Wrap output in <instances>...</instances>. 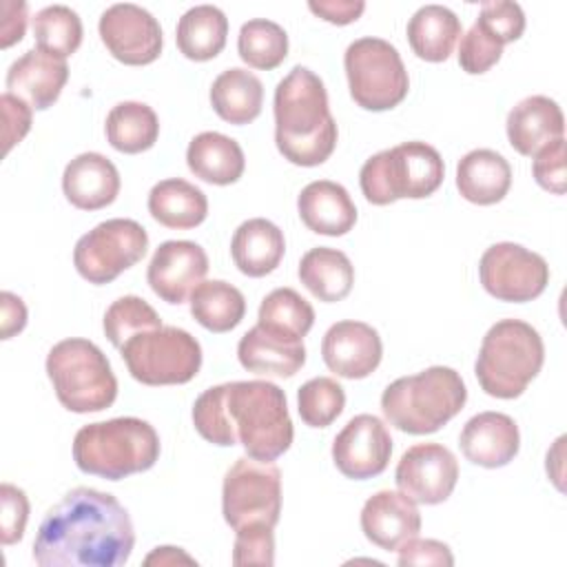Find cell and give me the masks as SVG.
Returning <instances> with one entry per match:
<instances>
[{"instance_id": "cell-1", "label": "cell", "mask_w": 567, "mask_h": 567, "mask_svg": "<svg viewBox=\"0 0 567 567\" xmlns=\"http://www.w3.org/2000/svg\"><path fill=\"white\" fill-rule=\"evenodd\" d=\"M133 545L126 507L109 492L75 487L44 514L33 560L40 567H120L131 558Z\"/></svg>"}, {"instance_id": "cell-2", "label": "cell", "mask_w": 567, "mask_h": 567, "mask_svg": "<svg viewBox=\"0 0 567 567\" xmlns=\"http://www.w3.org/2000/svg\"><path fill=\"white\" fill-rule=\"evenodd\" d=\"M199 436L219 447L241 443L246 456L275 461L292 445L286 394L270 381H230L204 390L193 405Z\"/></svg>"}, {"instance_id": "cell-3", "label": "cell", "mask_w": 567, "mask_h": 567, "mask_svg": "<svg viewBox=\"0 0 567 567\" xmlns=\"http://www.w3.org/2000/svg\"><path fill=\"white\" fill-rule=\"evenodd\" d=\"M275 144L297 166L323 164L337 146V122L330 115L323 80L308 66H292L275 89Z\"/></svg>"}, {"instance_id": "cell-4", "label": "cell", "mask_w": 567, "mask_h": 567, "mask_svg": "<svg viewBox=\"0 0 567 567\" xmlns=\"http://www.w3.org/2000/svg\"><path fill=\"white\" fill-rule=\"evenodd\" d=\"M159 458L155 427L137 416L89 423L73 439V461L84 474L120 481L146 472Z\"/></svg>"}, {"instance_id": "cell-5", "label": "cell", "mask_w": 567, "mask_h": 567, "mask_svg": "<svg viewBox=\"0 0 567 567\" xmlns=\"http://www.w3.org/2000/svg\"><path fill=\"white\" fill-rule=\"evenodd\" d=\"M467 401L461 374L447 365H432L399 377L381 394L385 421L408 434H432L452 421Z\"/></svg>"}, {"instance_id": "cell-6", "label": "cell", "mask_w": 567, "mask_h": 567, "mask_svg": "<svg viewBox=\"0 0 567 567\" xmlns=\"http://www.w3.org/2000/svg\"><path fill=\"white\" fill-rule=\"evenodd\" d=\"M543 361L538 330L520 319H501L485 332L474 372L485 394L516 399L536 379Z\"/></svg>"}, {"instance_id": "cell-7", "label": "cell", "mask_w": 567, "mask_h": 567, "mask_svg": "<svg viewBox=\"0 0 567 567\" xmlns=\"http://www.w3.org/2000/svg\"><path fill=\"white\" fill-rule=\"evenodd\" d=\"M443 175L439 151L412 140L368 157L359 171V186L370 204L388 206L396 199L430 197L443 184Z\"/></svg>"}, {"instance_id": "cell-8", "label": "cell", "mask_w": 567, "mask_h": 567, "mask_svg": "<svg viewBox=\"0 0 567 567\" xmlns=\"http://www.w3.org/2000/svg\"><path fill=\"white\" fill-rule=\"evenodd\" d=\"M47 374L58 401L75 414L102 412L117 396V379L106 354L89 339L58 341L47 354Z\"/></svg>"}, {"instance_id": "cell-9", "label": "cell", "mask_w": 567, "mask_h": 567, "mask_svg": "<svg viewBox=\"0 0 567 567\" xmlns=\"http://www.w3.org/2000/svg\"><path fill=\"white\" fill-rule=\"evenodd\" d=\"M120 352L128 374L144 385H182L202 368L199 341L177 326L133 334Z\"/></svg>"}, {"instance_id": "cell-10", "label": "cell", "mask_w": 567, "mask_h": 567, "mask_svg": "<svg viewBox=\"0 0 567 567\" xmlns=\"http://www.w3.org/2000/svg\"><path fill=\"white\" fill-rule=\"evenodd\" d=\"M343 69L352 100L365 111L399 106L410 89L401 53L383 38H359L343 55Z\"/></svg>"}, {"instance_id": "cell-11", "label": "cell", "mask_w": 567, "mask_h": 567, "mask_svg": "<svg viewBox=\"0 0 567 567\" xmlns=\"http://www.w3.org/2000/svg\"><path fill=\"white\" fill-rule=\"evenodd\" d=\"M224 520L237 532L252 523L275 527L281 514V472L272 461L239 456L221 485Z\"/></svg>"}, {"instance_id": "cell-12", "label": "cell", "mask_w": 567, "mask_h": 567, "mask_svg": "<svg viewBox=\"0 0 567 567\" xmlns=\"http://www.w3.org/2000/svg\"><path fill=\"white\" fill-rule=\"evenodd\" d=\"M148 250V235L135 219L113 217L82 235L73 248V266L95 286L111 284Z\"/></svg>"}, {"instance_id": "cell-13", "label": "cell", "mask_w": 567, "mask_h": 567, "mask_svg": "<svg viewBox=\"0 0 567 567\" xmlns=\"http://www.w3.org/2000/svg\"><path fill=\"white\" fill-rule=\"evenodd\" d=\"M478 277L498 301L525 303L547 288L549 266L538 252L514 241H501L481 255Z\"/></svg>"}, {"instance_id": "cell-14", "label": "cell", "mask_w": 567, "mask_h": 567, "mask_svg": "<svg viewBox=\"0 0 567 567\" xmlns=\"http://www.w3.org/2000/svg\"><path fill=\"white\" fill-rule=\"evenodd\" d=\"M100 38L109 53L128 66L151 64L162 53V27L144 7L120 2L100 16Z\"/></svg>"}, {"instance_id": "cell-15", "label": "cell", "mask_w": 567, "mask_h": 567, "mask_svg": "<svg viewBox=\"0 0 567 567\" xmlns=\"http://www.w3.org/2000/svg\"><path fill=\"white\" fill-rule=\"evenodd\" d=\"M458 481L456 456L441 443H419L403 452L394 483L414 503L439 505L450 498Z\"/></svg>"}, {"instance_id": "cell-16", "label": "cell", "mask_w": 567, "mask_h": 567, "mask_svg": "<svg viewBox=\"0 0 567 567\" xmlns=\"http://www.w3.org/2000/svg\"><path fill=\"white\" fill-rule=\"evenodd\" d=\"M392 456V436L374 414L352 416L332 441V461L346 478L379 476Z\"/></svg>"}, {"instance_id": "cell-17", "label": "cell", "mask_w": 567, "mask_h": 567, "mask_svg": "<svg viewBox=\"0 0 567 567\" xmlns=\"http://www.w3.org/2000/svg\"><path fill=\"white\" fill-rule=\"evenodd\" d=\"M208 272L206 250L188 239H171L157 246L146 268L151 290L166 303H184Z\"/></svg>"}, {"instance_id": "cell-18", "label": "cell", "mask_w": 567, "mask_h": 567, "mask_svg": "<svg viewBox=\"0 0 567 567\" xmlns=\"http://www.w3.org/2000/svg\"><path fill=\"white\" fill-rule=\"evenodd\" d=\"M321 357L330 372L343 379L370 377L383 357L379 332L363 321H337L321 341Z\"/></svg>"}, {"instance_id": "cell-19", "label": "cell", "mask_w": 567, "mask_h": 567, "mask_svg": "<svg viewBox=\"0 0 567 567\" xmlns=\"http://www.w3.org/2000/svg\"><path fill=\"white\" fill-rule=\"evenodd\" d=\"M363 536L385 549L396 551L405 540L421 532V512L403 492L381 489L372 494L361 509Z\"/></svg>"}, {"instance_id": "cell-20", "label": "cell", "mask_w": 567, "mask_h": 567, "mask_svg": "<svg viewBox=\"0 0 567 567\" xmlns=\"http://www.w3.org/2000/svg\"><path fill=\"white\" fill-rule=\"evenodd\" d=\"M458 445L463 456L481 467L496 470L514 461L520 450L518 425L503 412L474 414L461 430Z\"/></svg>"}, {"instance_id": "cell-21", "label": "cell", "mask_w": 567, "mask_h": 567, "mask_svg": "<svg viewBox=\"0 0 567 567\" xmlns=\"http://www.w3.org/2000/svg\"><path fill=\"white\" fill-rule=\"evenodd\" d=\"M69 80L66 60L42 49H29L7 71V89L35 111L49 109Z\"/></svg>"}, {"instance_id": "cell-22", "label": "cell", "mask_w": 567, "mask_h": 567, "mask_svg": "<svg viewBox=\"0 0 567 567\" xmlns=\"http://www.w3.org/2000/svg\"><path fill=\"white\" fill-rule=\"evenodd\" d=\"M237 359L244 370L259 377L288 379L306 363L303 339H295L264 326H252L237 343Z\"/></svg>"}, {"instance_id": "cell-23", "label": "cell", "mask_w": 567, "mask_h": 567, "mask_svg": "<svg viewBox=\"0 0 567 567\" xmlns=\"http://www.w3.org/2000/svg\"><path fill=\"white\" fill-rule=\"evenodd\" d=\"M64 197L80 210H100L115 202L120 173L102 153H80L62 173Z\"/></svg>"}, {"instance_id": "cell-24", "label": "cell", "mask_w": 567, "mask_h": 567, "mask_svg": "<svg viewBox=\"0 0 567 567\" xmlns=\"http://www.w3.org/2000/svg\"><path fill=\"white\" fill-rule=\"evenodd\" d=\"M505 128L512 148L534 157L543 146L565 135V117L551 97L529 95L507 113Z\"/></svg>"}, {"instance_id": "cell-25", "label": "cell", "mask_w": 567, "mask_h": 567, "mask_svg": "<svg viewBox=\"0 0 567 567\" xmlns=\"http://www.w3.org/2000/svg\"><path fill=\"white\" fill-rule=\"evenodd\" d=\"M297 210L306 228L317 235L341 237L357 221V206L348 190L330 179H317L301 188Z\"/></svg>"}, {"instance_id": "cell-26", "label": "cell", "mask_w": 567, "mask_h": 567, "mask_svg": "<svg viewBox=\"0 0 567 567\" xmlns=\"http://www.w3.org/2000/svg\"><path fill=\"white\" fill-rule=\"evenodd\" d=\"M509 186L512 166L492 148H474L456 164V188L472 204L492 206L507 195Z\"/></svg>"}, {"instance_id": "cell-27", "label": "cell", "mask_w": 567, "mask_h": 567, "mask_svg": "<svg viewBox=\"0 0 567 567\" xmlns=\"http://www.w3.org/2000/svg\"><path fill=\"white\" fill-rule=\"evenodd\" d=\"M286 239L277 224L264 217L246 219L230 239V255L239 272L248 277L270 275L284 259Z\"/></svg>"}, {"instance_id": "cell-28", "label": "cell", "mask_w": 567, "mask_h": 567, "mask_svg": "<svg viewBox=\"0 0 567 567\" xmlns=\"http://www.w3.org/2000/svg\"><path fill=\"white\" fill-rule=\"evenodd\" d=\"M186 164L202 182L228 186L244 175L246 157L233 137L217 131H204L190 140Z\"/></svg>"}, {"instance_id": "cell-29", "label": "cell", "mask_w": 567, "mask_h": 567, "mask_svg": "<svg viewBox=\"0 0 567 567\" xmlns=\"http://www.w3.org/2000/svg\"><path fill=\"white\" fill-rule=\"evenodd\" d=\"M148 213L166 228L186 230L199 226L206 219L208 199L195 184L182 177H168L151 188Z\"/></svg>"}, {"instance_id": "cell-30", "label": "cell", "mask_w": 567, "mask_h": 567, "mask_svg": "<svg viewBox=\"0 0 567 567\" xmlns=\"http://www.w3.org/2000/svg\"><path fill=\"white\" fill-rule=\"evenodd\" d=\"M213 111L228 124H250L264 106V84L248 69H226L210 86Z\"/></svg>"}, {"instance_id": "cell-31", "label": "cell", "mask_w": 567, "mask_h": 567, "mask_svg": "<svg viewBox=\"0 0 567 567\" xmlns=\"http://www.w3.org/2000/svg\"><path fill=\"white\" fill-rule=\"evenodd\" d=\"M408 42L425 62H445L461 38V20L443 4H425L408 22Z\"/></svg>"}, {"instance_id": "cell-32", "label": "cell", "mask_w": 567, "mask_h": 567, "mask_svg": "<svg viewBox=\"0 0 567 567\" xmlns=\"http://www.w3.org/2000/svg\"><path fill=\"white\" fill-rule=\"evenodd\" d=\"M299 279L319 301L334 303L350 295L354 284V266L346 252L317 246L301 257Z\"/></svg>"}, {"instance_id": "cell-33", "label": "cell", "mask_w": 567, "mask_h": 567, "mask_svg": "<svg viewBox=\"0 0 567 567\" xmlns=\"http://www.w3.org/2000/svg\"><path fill=\"white\" fill-rule=\"evenodd\" d=\"M228 18L219 7L197 4L190 7L177 22L175 40L184 58L195 62L213 60L226 47Z\"/></svg>"}, {"instance_id": "cell-34", "label": "cell", "mask_w": 567, "mask_h": 567, "mask_svg": "<svg viewBox=\"0 0 567 567\" xmlns=\"http://www.w3.org/2000/svg\"><path fill=\"white\" fill-rule=\"evenodd\" d=\"M190 315L210 332H228L241 323L246 315V299L241 290L228 281H202L190 292Z\"/></svg>"}, {"instance_id": "cell-35", "label": "cell", "mask_w": 567, "mask_h": 567, "mask_svg": "<svg viewBox=\"0 0 567 567\" xmlns=\"http://www.w3.org/2000/svg\"><path fill=\"white\" fill-rule=\"evenodd\" d=\"M109 144L126 155L148 151L159 135V120L155 111L144 102H120L106 115Z\"/></svg>"}, {"instance_id": "cell-36", "label": "cell", "mask_w": 567, "mask_h": 567, "mask_svg": "<svg viewBox=\"0 0 567 567\" xmlns=\"http://www.w3.org/2000/svg\"><path fill=\"white\" fill-rule=\"evenodd\" d=\"M237 51L248 66L270 71L286 60L288 35L277 22L255 18L241 24L237 35Z\"/></svg>"}, {"instance_id": "cell-37", "label": "cell", "mask_w": 567, "mask_h": 567, "mask_svg": "<svg viewBox=\"0 0 567 567\" xmlns=\"http://www.w3.org/2000/svg\"><path fill=\"white\" fill-rule=\"evenodd\" d=\"M257 323L268 330L303 339L315 323V310L297 290L275 288L264 297L257 312Z\"/></svg>"}, {"instance_id": "cell-38", "label": "cell", "mask_w": 567, "mask_h": 567, "mask_svg": "<svg viewBox=\"0 0 567 567\" xmlns=\"http://www.w3.org/2000/svg\"><path fill=\"white\" fill-rule=\"evenodd\" d=\"M33 35L38 49L66 60L82 44V20L66 4H51L35 13Z\"/></svg>"}, {"instance_id": "cell-39", "label": "cell", "mask_w": 567, "mask_h": 567, "mask_svg": "<svg viewBox=\"0 0 567 567\" xmlns=\"http://www.w3.org/2000/svg\"><path fill=\"white\" fill-rule=\"evenodd\" d=\"M104 334L115 346L122 348L133 334L162 328V319L155 308L135 295H124L115 299L104 312Z\"/></svg>"}, {"instance_id": "cell-40", "label": "cell", "mask_w": 567, "mask_h": 567, "mask_svg": "<svg viewBox=\"0 0 567 567\" xmlns=\"http://www.w3.org/2000/svg\"><path fill=\"white\" fill-rule=\"evenodd\" d=\"M346 408L343 388L330 377H315L297 392V410L306 425L328 427Z\"/></svg>"}, {"instance_id": "cell-41", "label": "cell", "mask_w": 567, "mask_h": 567, "mask_svg": "<svg viewBox=\"0 0 567 567\" xmlns=\"http://www.w3.org/2000/svg\"><path fill=\"white\" fill-rule=\"evenodd\" d=\"M503 42L478 20L465 31L458 44V64L470 75L489 71L503 55Z\"/></svg>"}, {"instance_id": "cell-42", "label": "cell", "mask_w": 567, "mask_h": 567, "mask_svg": "<svg viewBox=\"0 0 567 567\" xmlns=\"http://www.w3.org/2000/svg\"><path fill=\"white\" fill-rule=\"evenodd\" d=\"M233 565H266L275 563V534L270 525L252 523L235 532Z\"/></svg>"}, {"instance_id": "cell-43", "label": "cell", "mask_w": 567, "mask_h": 567, "mask_svg": "<svg viewBox=\"0 0 567 567\" xmlns=\"http://www.w3.org/2000/svg\"><path fill=\"white\" fill-rule=\"evenodd\" d=\"M476 20L483 27H487L503 44L518 40L525 31V13H523L520 4L507 2V0L483 2Z\"/></svg>"}, {"instance_id": "cell-44", "label": "cell", "mask_w": 567, "mask_h": 567, "mask_svg": "<svg viewBox=\"0 0 567 567\" xmlns=\"http://www.w3.org/2000/svg\"><path fill=\"white\" fill-rule=\"evenodd\" d=\"M0 501H2V514H0V540L2 545H13L22 540L24 527L29 520V498L27 494L11 485H0Z\"/></svg>"}, {"instance_id": "cell-45", "label": "cell", "mask_w": 567, "mask_h": 567, "mask_svg": "<svg viewBox=\"0 0 567 567\" xmlns=\"http://www.w3.org/2000/svg\"><path fill=\"white\" fill-rule=\"evenodd\" d=\"M532 173L540 188L554 195H565V137L554 140L534 155Z\"/></svg>"}, {"instance_id": "cell-46", "label": "cell", "mask_w": 567, "mask_h": 567, "mask_svg": "<svg viewBox=\"0 0 567 567\" xmlns=\"http://www.w3.org/2000/svg\"><path fill=\"white\" fill-rule=\"evenodd\" d=\"M399 558L396 563L401 567H408V565H454V556L450 551V547L441 540H434V538H410L405 540L399 549Z\"/></svg>"}, {"instance_id": "cell-47", "label": "cell", "mask_w": 567, "mask_h": 567, "mask_svg": "<svg viewBox=\"0 0 567 567\" xmlns=\"http://www.w3.org/2000/svg\"><path fill=\"white\" fill-rule=\"evenodd\" d=\"M0 106H2V120H4L2 142H4V155H7L29 133V128H31V106L27 102H22L20 97L11 95L9 91L2 93Z\"/></svg>"}, {"instance_id": "cell-48", "label": "cell", "mask_w": 567, "mask_h": 567, "mask_svg": "<svg viewBox=\"0 0 567 567\" xmlns=\"http://www.w3.org/2000/svg\"><path fill=\"white\" fill-rule=\"evenodd\" d=\"M308 9L326 22L350 24L363 13L365 2L363 0H319V2L310 0Z\"/></svg>"}, {"instance_id": "cell-49", "label": "cell", "mask_w": 567, "mask_h": 567, "mask_svg": "<svg viewBox=\"0 0 567 567\" xmlns=\"http://www.w3.org/2000/svg\"><path fill=\"white\" fill-rule=\"evenodd\" d=\"M27 29V4L4 0L2 2V27H0V47L9 49L20 42Z\"/></svg>"}, {"instance_id": "cell-50", "label": "cell", "mask_w": 567, "mask_h": 567, "mask_svg": "<svg viewBox=\"0 0 567 567\" xmlns=\"http://www.w3.org/2000/svg\"><path fill=\"white\" fill-rule=\"evenodd\" d=\"M0 326H2V332H0L2 339H11L13 334L22 332L27 326V306L18 295L9 290L0 295Z\"/></svg>"}, {"instance_id": "cell-51", "label": "cell", "mask_w": 567, "mask_h": 567, "mask_svg": "<svg viewBox=\"0 0 567 567\" xmlns=\"http://www.w3.org/2000/svg\"><path fill=\"white\" fill-rule=\"evenodd\" d=\"M197 565V560L193 556H188L184 549L179 547H171V545H164V547H155L146 558H144V565Z\"/></svg>"}, {"instance_id": "cell-52", "label": "cell", "mask_w": 567, "mask_h": 567, "mask_svg": "<svg viewBox=\"0 0 567 567\" xmlns=\"http://www.w3.org/2000/svg\"><path fill=\"white\" fill-rule=\"evenodd\" d=\"M563 443H565V436H560L556 443H554V447L547 452V467L549 465H556V470H554V474H551V481L556 483V487L558 489H563V483H560V478H563Z\"/></svg>"}]
</instances>
